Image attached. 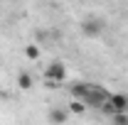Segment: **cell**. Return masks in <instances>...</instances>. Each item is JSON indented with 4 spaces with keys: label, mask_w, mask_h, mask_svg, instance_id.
<instances>
[{
    "label": "cell",
    "mask_w": 128,
    "mask_h": 125,
    "mask_svg": "<svg viewBox=\"0 0 128 125\" xmlns=\"http://www.w3.org/2000/svg\"><path fill=\"white\" fill-rule=\"evenodd\" d=\"M104 30H106V22H104V20H98V17H89V20H84V22H81V34H84V37H89V39L101 37Z\"/></svg>",
    "instance_id": "cell-1"
},
{
    "label": "cell",
    "mask_w": 128,
    "mask_h": 125,
    "mask_svg": "<svg viewBox=\"0 0 128 125\" xmlns=\"http://www.w3.org/2000/svg\"><path fill=\"white\" fill-rule=\"evenodd\" d=\"M44 78H47L52 86L64 83V78H66V66H64V62H52L47 69H44Z\"/></svg>",
    "instance_id": "cell-2"
},
{
    "label": "cell",
    "mask_w": 128,
    "mask_h": 125,
    "mask_svg": "<svg viewBox=\"0 0 128 125\" xmlns=\"http://www.w3.org/2000/svg\"><path fill=\"white\" fill-rule=\"evenodd\" d=\"M108 103L113 106L116 113H126V108H128V96L126 93H111V96H108Z\"/></svg>",
    "instance_id": "cell-3"
},
{
    "label": "cell",
    "mask_w": 128,
    "mask_h": 125,
    "mask_svg": "<svg viewBox=\"0 0 128 125\" xmlns=\"http://www.w3.org/2000/svg\"><path fill=\"white\" fill-rule=\"evenodd\" d=\"M69 120V110L66 108H49V123L52 125H64Z\"/></svg>",
    "instance_id": "cell-4"
},
{
    "label": "cell",
    "mask_w": 128,
    "mask_h": 125,
    "mask_svg": "<svg viewBox=\"0 0 128 125\" xmlns=\"http://www.w3.org/2000/svg\"><path fill=\"white\" fill-rule=\"evenodd\" d=\"M32 86H34L32 76L27 74V71H20V74H17V88H20V91H30Z\"/></svg>",
    "instance_id": "cell-5"
},
{
    "label": "cell",
    "mask_w": 128,
    "mask_h": 125,
    "mask_svg": "<svg viewBox=\"0 0 128 125\" xmlns=\"http://www.w3.org/2000/svg\"><path fill=\"white\" fill-rule=\"evenodd\" d=\"M66 110H69V115H84V113H86V103H81V101H76V98H72L69 106H66Z\"/></svg>",
    "instance_id": "cell-6"
},
{
    "label": "cell",
    "mask_w": 128,
    "mask_h": 125,
    "mask_svg": "<svg viewBox=\"0 0 128 125\" xmlns=\"http://www.w3.org/2000/svg\"><path fill=\"white\" fill-rule=\"evenodd\" d=\"M25 57H27L30 62L40 59V47H37V44H27V47H25Z\"/></svg>",
    "instance_id": "cell-7"
},
{
    "label": "cell",
    "mask_w": 128,
    "mask_h": 125,
    "mask_svg": "<svg viewBox=\"0 0 128 125\" xmlns=\"http://www.w3.org/2000/svg\"><path fill=\"white\" fill-rule=\"evenodd\" d=\"M111 120H113V125H128V115L126 113H116Z\"/></svg>",
    "instance_id": "cell-8"
},
{
    "label": "cell",
    "mask_w": 128,
    "mask_h": 125,
    "mask_svg": "<svg viewBox=\"0 0 128 125\" xmlns=\"http://www.w3.org/2000/svg\"><path fill=\"white\" fill-rule=\"evenodd\" d=\"M37 39H40V42H42V39L47 42V32H42V30H40V32H37Z\"/></svg>",
    "instance_id": "cell-9"
},
{
    "label": "cell",
    "mask_w": 128,
    "mask_h": 125,
    "mask_svg": "<svg viewBox=\"0 0 128 125\" xmlns=\"http://www.w3.org/2000/svg\"><path fill=\"white\" fill-rule=\"evenodd\" d=\"M126 115H128V108H126Z\"/></svg>",
    "instance_id": "cell-10"
}]
</instances>
